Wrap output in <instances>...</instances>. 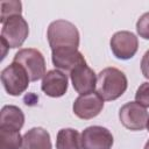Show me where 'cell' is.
<instances>
[{
  "instance_id": "cell-5",
  "label": "cell",
  "mask_w": 149,
  "mask_h": 149,
  "mask_svg": "<svg viewBox=\"0 0 149 149\" xmlns=\"http://www.w3.org/2000/svg\"><path fill=\"white\" fill-rule=\"evenodd\" d=\"M29 76L17 63L12 62L1 71V83L9 95H20L29 86Z\"/></svg>"
},
{
  "instance_id": "cell-20",
  "label": "cell",
  "mask_w": 149,
  "mask_h": 149,
  "mask_svg": "<svg viewBox=\"0 0 149 149\" xmlns=\"http://www.w3.org/2000/svg\"><path fill=\"white\" fill-rule=\"evenodd\" d=\"M141 71L144 78L149 79V50H147L141 59Z\"/></svg>"
},
{
  "instance_id": "cell-18",
  "label": "cell",
  "mask_w": 149,
  "mask_h": 149,
  "mask_svg": "<svg viewBox=\"0 0 149 149\" xmlns=\"http://www.w3.org/2000/svg\"><path fill=\"white\" fill-rule=\"evenodd\" d=\"M135 101L143 107H149V81L142 83L135 93Z\"/></svg>"
},
{
  "instance_id": "cell-1",
  "label": "cell",
  "mask_w": 149,
  "mask_h": 149,
  "mask_svg": "<svg viewBox=\"0 0 149 149\" xmlns=\"http://www.w3.org/2000/svg\"><path fill=\"white\" fill-rule=\"evenodd\" d=\"M128 87L126 74L116 68H106L97 76V93L106 101L120 98Z\"/></svg>"
},
{
  "instance_id": "cell-4",
  "label": "cell",
  "mask_w": 149,
  "mask_h": 149,
  "mask_svg": "<svg viewBox=\"0 0 149 149\" xmlns=\"http://www.w3.org/2000/svg\"><path fill=\"white\" fill-rule=\"evenodd\" d=\"M13 62L20 64L29 76L30 81H37L38 79L43 78L45 72V59L42 52L34 48H26L20 49L14 58Z\"/></svg>"
},
{
  "instance_id": "cell-14",
  "label": "cell",
  "mask_w": 149,
  "mask_h": 149,
  "mask_svg": "<svg viewBox=\"0 0 149 149\" xmlns=\"http://www.w3.org/2000/svg\"><path fill=\"white\" fill-rule=\"evenodd\" d=\"M24 125V114L21 108L14 105H6L0 112V127L20 130Z\"/></svg>"
},
{
  "instance_id": "cell-13",
  "label": "cell",
  "mask_w": 149,
  "mask_h": 149,
  "mask_svg": "<svg viewBox=\"0 0 149 149\" xmlns=\"http://www.w3.org/2000/svg\"><path fill=\"white\" fill-rule=\"evenodd\" d=\"M50 134L42 127H34L22 136L21 149H51Z\"/></svg>"
},
{
  "instance_id": "cell-2",
  "label": "cell",
  "mask_w": 149,
  "mask_h": 149,
  "mask_svg": "<svg viewBox=\"0 0 149 149\" xmlns=\"http://www.w3.org/2000/svg\"><path fill=\"white\" fill-rule=\"evenodd\" d=\"M47 37L52 50L58 49H78L79 31L77 27L66 20H56L48 27Z\"/></svg>"
},
{
  "instance_id": "cell-7",
  "label": "cell",
  "mask_w": 149,
  "mask_h": 149,
  "mask_svg": "<svg viewBox=\"0 0 149 149\" xmlns=\"http://www.w3.org/2000/svg\"><path fill=\"white\" fill-rule=\"evenodd\" d=\"M111 50L118 59H130L139 49V40L135 34L127 30L116 31L109 41Z\"/></svg>"
},
{
  "instance_id": "cell-10",
  "label": "cell",
  "mask_w": 149,
  "mask_h": 149,
  "mask_svg": "<svg viewBox=\"0 0 149 149\" xmlns=\"http://www.w3.org/2000/svg\"><path fill=\"white\" fill-rule=\"evenodd\" d=\"M70 78H71V83L74 91L80 95L92 93L97 87L95 72L86 63H83L76 66L70 72Z\"/></svg>"
},
{
  "instance_id": "cell-3",
  "label": "cell",
  "mask_w": 149,
  "mask_h": 149,
  "mask_svg": "<svg viewBox=\"0 0 149 149\" xmlns=\"http://www.w3.org/2000/svg\"><path fill=\"white\" fill-rule=\"evenodd\" d=\"M0 40L12 49L21 47L28 37L29 26L22 15H14L3 21Z\"/></svg>"
},
{
  "instance_id": "cell-8",
  "label": "cell",
  "mask_w": 149,
  "mask_h": 149,
  "mask_svg": "<svg viewBox=\"0 0 149 149\" xmlns=\"http://www.w3.org/2000/svg\"><path fill=\"white\" fill-rule=\"evenodd\" d=\"M104 108V99L97 93L79 95L72 105V109L76 116L83 120H90L100 114Z\"/></svg>"
},
{
  "instance_id": "cell-22",
  "label": "cell",
  "mask_w": 149,
  "mask_h": 149,
  "mask_svg": "<svg viewBox=\"0 0 149 149\" xmlns=\"http://www.w3.org/2000/svg\"><path fill=\"white\" fill-rule=\"evenodd\" d=\"M147 129H148V132H149V118H148V121H147Z\"/></svg>"
},
{
  "instance_id": "cell-15",
  "label": "cell",
  "mask_w": 149,
  "mask_h": 149,
  "mask_svg": "<svg viewBox=\"0 0 149 149\" xmlns=\"http://www.w3.org/2000/svg\"><path fill=\"white\" fill-rule=\"evenodd\" d=\"M56 149H83L81 137L73 128H62L56 136Z\"/></svg>"
},
{
  "instance_id": "cell-19",
  "label": "cell",
  "mask_w": 149,
  "mask_h": 149,
  "mask_svg": "<svg viewBox=\"0 0 149 149\" xmlns=\"http://www.w3.org/2000/svg\"><path fill=\"white\" fill-rule=\"evenodd\" d=\"M136 30L140 37L149 40V12L140 16V19L136 22Z\"/></svg>"
},
{
  "instance_id": "cell-12",
  "label": "cell",
  "mask_w": 149,
  "mask_h": 149,
  "mask_svg": "<svg viewBox=\"0 0 149 149\" xmlns=\"http://www.w3.org/2000/svg\"><path fill=\"white\" fill-rule=\"evenodd\" d=\"M51 61L55 68L72 71L76 66L86 63L83 54L78 51V49H58L51 51Z\"/></svg>"
},
{
  "instance_id": "cell-9",
  "label": "cell",
  "mask_w": 149,
  "mask_h": 149,
  "mask_svg": "<svg viewBox=\"0 0 149 149\" xmlns=\"http://www.w3.org/2000/svg\"><path fill=\"white\" fill-rule=\"evenodd\" d=\"M83 149H111L113 146L112 133L101 126H90L80 135Z\"/></svg>"
},
{
  "instance_id": "cell-17",
  "label": "cell",
  "mask_w": 149,
  "mask_h": 149,
  "mask_svg": "<svg viewBox=\"0 0 149 149\" xmlns=\"http://www.w3.org/2000/svg\"><path fill=\"white\" fill-rule=\"evenodd\" d=\"M1 14H0V21L1 23L6 21L8 17L14 15H21L22 13V3L17 0H9V1H1L0 2Z\"/></svg>"
},
{
  "instance_id": "cell-21",
  "label": "cell",
  "mask_w": 149,
  "mask_h": 149,
  "mask_svg": "<svg viewBox=\"0 0 149 149\" xmlns=\"http://www.w3.org/2000/svg\"><path fill=\"white\" fill-rule=\"evenodd\" d=\"M143 149H149V140L147 141V143H146V146H144V148Z\"/></svg>"
},
{
  "instance_id": "cell-16",
  "label": "cell",
  "mask_w": 149,
  "mask_h": 149,
  "mask_svg": "<svg viewBox=\"0 0 149 149\" xmlns=\"http://www.w3.org/2000/svg\"><path fill=\"white\" fill-rule=\"evenodd\" d=\"M0 149H20L22 146V137L20 130L7 127H0Z\"/></svg>"
},
{
  "instance_id": "cell-6",
  "label": "cell",
  "mask_w": 149,
  "mask_h": 149,
  "mask_svg": "<svg viewBox=\"0 0 149 149\" xmlns=\"http://www.w3.org/2000/svg\"><path fill=\"white\" fill-rule=\"evenodd\" d=\"M149 114L146 107L136 101L125 104L119 111V119L123 127L129 130H143L147 128Z\"/></svg>"
},
{
  "instance_id": "cell-11",
  "label": "cell",
  "mask_w": 149,
  "mask_h": 149,
  "mask_svg": "<svg viewBox=\"0 0 149 149\" xmlns=\"http://www.w3.org/2000/svg\"><path fill=\"white\" fill-rule=\"evenodd\" d=\"M68 76L59 70H50L42 78L41 90L51 98L63 97L68 91Z\"/></svg>"
}]
</instances>
